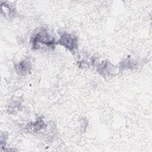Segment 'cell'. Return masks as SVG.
<instances>
[{"mask_svg":"<svg viewBox=\"0 0 152 152\" xmlns=\"http://www.w3.org/2000/svg\"><path fill=\"white\" fill-rule=\"evenodd\" d=\"M37 43L41 46L46 45L48 48H49L50 46H53L54 40L50 37L46 31L42 30L37 32L33 38V44L34 46Z\"/></svg>","mask_w":152,"mask_h":152,"instance_id":"cell-1","label":"cell"},{"mask_svg":"<svg viewBox=\"0 0 152 152\" xmlns=\"http://www.w3.org/2000/svg\"><path fill=\"white\" fill-rule=\"evenodd\" d=\"M60 43L66 48L69 49L71 50H72L75 48L76 46V40L75 37H73L72 35L68 34H64L61 37Z\"/></svg>","mask_w":152,"mask_h":152,"instance_id":"cell-2","label":"cell"}]
</instances>
